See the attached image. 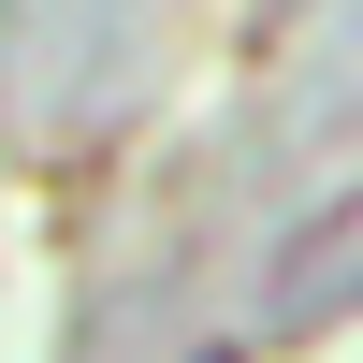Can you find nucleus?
I'll return each instance as SVG.
<instances>
[{"label":"nucleus","instance_id":"nucleus-1","mask_svg":"<svg viewBox=\"0 0 363 363\" xmlns=\"http://www.w3.org/2000/svg\"><path fill=\"white\" fill-rule=\"evenodd\" d=\"M203 363H247V349H203Z\"/></svg>","mask_w":363,"mask_h":363}]
</instances>
